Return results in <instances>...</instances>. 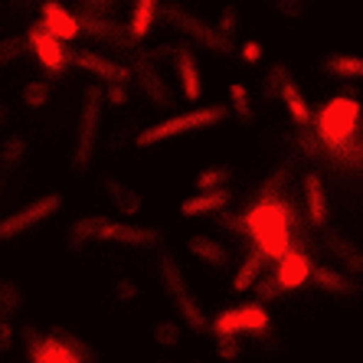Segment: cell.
<instances>
[{
    "label": "cell",
    "mask_w": 363,
    "mask_h": 363,
    "mask_svg": "<svg viewBox=\"0 0 363 363\" xmlns=\"http://www.w3.org/2000/svg\"><path fill=\"white\" fill-rule=\"evenodd\" d=\"M23 354L26 363H95L99 354L89 340L72 334L69 328L40 330L36 321L23 324Z\"/></svg>",
    "instance_id": "cell-1"
},
{
    "label": "cell",
    "mask_w": 363,
    "mask_h": 363,
    "mask_svg": "<svg viewBox=\"0 0 363 363\" xmlns=\"http://www.w3.org/2000/svg\"><path fill=\"white\" fill-rule=\"evenodd\" d=\"M157 281H161L164 295H167V301L174 304V311H177L180 328L194 330V334H206V330H210V318L203 311L200 298H196V291L190 288V281H186V275L174 252H164L161 259H157Z\"/></svg>",
    "instance_id": "cell-2"
},
{
    "label": "cell",
    "mask_w": 363,
    "mask_h": 363,
    "mask_svg": "<svg viewBox=\"0 0 363 363\" xmlns=\"http://www.w3.org/2000/svg\"><path fill=\"white\" fill-rule=\"evenodd\" d=\"M101 89L89 85L82 95V111H79V128H76V144L69 154V167L76 177H85L95 167V154H99V138H101Z\"/></svg>",
    "instance_id": "cell-3"
},
{
    "label": "cell",
    "mask_w": 363,
    "mask_h": 363,
    "mask_svg": "<svg viewBox=\"0 0 363 363\" xmlns=\"http://www.w3.org/2000/svg\"><path fill=\"white\" fill-rule=\"evenodd\" d=\"M229 118L226 105H203V108L194 111H180V115H170V118H161L157 125L144 128L141 135L135 138L138 147H157L164 141H174V138L194 135V131H206V128H216Z\"/></svg>",
    "instance_id": "cell-4"
},
{
    "label": "cell",
    "mask_w": 363,
    "mask_h": 363,
    "mask_svg": "<svg viewBox=\"0 0 363 363\" xmlns=\"http://www.w3.org/2000/svg\"><path fill=\"white\" fill-rule=\"evenodd\" d=\"M291 220H295V213L288 203H262L245 220V229L259 239V252L281 259L288 252V223Z\"/></svg>",
    "instance_id": "cell-5"
},
{
    "label": "cell",
    "mask_w": 363,
    "mask_h": 363,
    "mask_svg": "<svg viewBox=\"0 0 363 363\" xmlns=\"http://www.w3.org/2000/svg\"><path fill=\"white\" fill-rule=\"evenodd\" d=\"M157 10H164L157 17H164L174 30H180L186 40H194L196 46H203V50L213 52V56H233V52H236V46L213 23H206L200 13H194V10H184V7H177V4H167V7H157Z\"/></svg>",
    "instance_id": "cell-6"
},
{
    "label": "cell",
    "mask_w": 363,
    "mask_h": 363,
    "mask_svg": "<svg viewBox=\"0 0 363 363\" xmlns=\"http://www.w3.org/2000/svg\"><path fill=\"white\" fill-rule=\"evenodd\" d=\"M60 210H62V194L36 196L33 203H26L17 213H7V216L0 220V242H13V239L26 236L30 229H40L43 223H50Z\"/></svg>",
    "instance_id": "cell-7"
},
{
    "label": "cell",
    "mask_w": 363,
    "mask_h": 363,
    "mask_svg": "<svg viewBox=\"0 0 363 363\" xmlns=\"http://www.w3.org/2000/svg\"><path fill=\"white\" fill-rule=\"evenodd\" d=\"M213 334L216 337H242V334H265L269 330V314L262 304H242L213 318Z\"/></svg>",
    "instance_id": "cell-8"
},
{
    "label": "cell",
    "mask_w": 363,
    "mask_h": 363,
    "mask_svg": "<svg viewBox=\"0 0 363 363\" xmlns=\"http://www.w3.org/2000/svg\"><path fill=\"white\" fill-rule=\"evenodd\" d=\"M99 242H105V245H128V249H157V245H164V229L108 220L105 226H101V233H99Z\"/></svg>",
    "instance_id": "cell-9"
},
{
    "label": "cell",
    "mask_w": 363,
    "mask_h": 363,
    "mask_svg": "<svg viewBox=\"0 0 363 363\" xmlns=\"http://www.w3.org/2000/svg\"><path fill=\"white\" fill-rule=\"evenodd\" d=\"M321 138L328 144H344L347 138H350V131L357 128V105L354 101H347V99H337V101H330L328 108L321 111Z\"/></svg>",
    "instance_id": "cell-10"
},
{
    "label": "cell",
    "mask_w": 363,
    "mask_h": 363,
    "mask_svg": "<svg viewBox=\"0 0 363 363\" xmlns=\"http://www.w3.org/2000/svg\"><path fill=\"white\" fill-rule=\"evenodd\" d=\"M174 69H177V79H180V95H184L190 105L194 101H200L203 95V72H200V60L194 56V50L186 46V43H180V46H174Z\"/></svg>",
    "instance_id": "cell-11"
},
{
    "label": "cell",
    "mask_w": 363,
    "mask_h": 363,
    "mask_svg": "<svg viewBox=\"0 0 363 363\" xmlns=\"http://www.w3.org/2000/svg\"><path fill=\"white\" fill-rule=\"evenodd\" d=\"M135 79H138V85H141L144 99L151 101L157 111H170V108H174L170 85H167V79L157 72V66H154V62H147V60L138 62V66H135Z\"/></svg>",
    "instance_id": "cell-12"
},
{
    "label": "cell",
    "mask_w": 363,
    "mask_h": 363,
    "mask_svg": "<svg viewBox=\"0 0 363 363\" xmlns=\"http://www.w3.org/2000/svg\"><path fill=\"white\" fill-rule=\"evenodd\" d=\"M99 194L105 196L121 216H138L141 206H144V196L138 194V190H131L125 180H118L115 174H101L99 177Z\"/></svg>",
    "instance_id": "cell-13"
},
{
    "label": "cell",
    "mask_w": 363,
    "mask_h": 363,
    "mask_svg": "<svg viewBox=\"0 0 363 363\" xmlns=\"http://www.w3.org/2000/svg\"><path fill=\"white\" fill-rule=\"evenodd\" d=\"M40 26L56 43H66V40H76L79 36V17L69 13V10L62 7V4H56V0H46V4H43V23Z\"/></svg>",
    "instance_id": "cell-14"
},
{
    "label": "cell",
    "mask_w": 363,
    "mask_h": 363,
    "mask_svg": "<svg viewBox=\"0 0 363 363\" xmlns=\"http://www.w3.org/2000/svg\"><path fill=\"white\" fill-rule=\"evenodd\" d=\"M26 43H30V50L36 52V60L46 66V72H62V69H66V50H62V43L52 40L43 26H30Z\"/></svg>",
    "instance_id": "cell-15"
},
{
    "label": "cell",
    "mask_w": 363,
    "mask_h": 363,
    "mask_svg": "<svg viewBox=\"0 0 363 363\" xmlns=\"http://www.w3.org/2000/svg\"><path fill=\"white\" fill-rule=\"evenodd\" d=\"M186 249H190L194 259H200L206 272H223L229 265V249L220 242V239H213V236L196 233V236L186 239Z\"/></svg>",
    "instance_id": "cell-16"
},
{
    "label": "cell",
    "mask_w": 363,
    "mask_h": 363,
    "mask_svg": "<svg viewBox=\"0 0 363 363\" xmlns=\"http://www.w3.org/2000/svg\"><path fill=\"white\" fill-rule=\"evenodd\" d=\"M79 33H89L101 43H111V46H121L128 50L131 46V36H128V26L118 23V20H105V17H82L79 20Z\"/></svg>",
    "instance_id": "cell-17"
},
{
    "label": "cell",
    "mask_w": 363,
    "mask_h": 363,
    "mask_svg": "<svg viewBox=\"0 0 363 363\" xmlns=\"http://www.w3.org/2000/svg\"><path fill=\"white\" fill-rule=\"evenodd\" d=\"M272 279H275V285H279L281 291H291V288L304 285V281L311 279V262H308V255L285 252L279 259V272H275Z\"/></svg>",
    "instance_id": "cell-18"
},
{
    "label": "cell",
    "mask_w": 363,
    "mask_h": 363,
    "mask_svg": "<svg viewBox=\"0 0 363 363\" xmlns=\"http://www.w3.org/2000/svg\"><path fill=\"white\" fill-rule=\"evenodd\" d=\"M105 223H108V216H101V213H92V216L76 220L66 229V249L76 255V252H82V249H89L92 242H99V233Z\"/></svg>",
    "instance_id": "cell-19"
},
{
    "label": "cell",
    "mask_w": 363,
    "mask_h": 363,
    "mask_svg": "<svg viewBox=\"0 0 363 363\" xmlns=\"http://www.w3.org/2000/svg\"><path fill=\"white\" fill-rule=\"evenodd\" d=\"M304 203H308V220L314 223V226H328V190H324V180L314 174V170H308L304 174Z\"/></svg>",
    "instance_id": "cell-20"
},
{
    "label": "cell",
    "mask_w": 363,
    "mask_h": 363,
    "mask_svg": "<svg viewBox=\"0 0 363 363\" xmlns=\"http://www.w3.org/2000/svg\"><path fill=\"white\" fill-rule=\"evenodd\" d=\"M72 62H76L79 69H85V72H92V76L111 82V85H125V79L131 76L125 66L105 60V56H99V52H76V60H72Z\"/></svg>",
    "instance_id": "cell-21"
},
{
    "label": "cell",
    "mask_w": 363,
    "mask_h": 363,
    "mask_svg": "<svg viewBox=\"0 0 363 363\" xmlns=\"http://www.w3.org/2000/svg\"><path fill=\"white\" fill-rule=\"evenodd\" d=\"M229 200H233V194L226 186L223 190H210V194H194L180 203V216H186V220L190 216H210V213H220L223 206H229Z\"/></svg>",
    "instance_id": "cell-22"
},
{
    "label": "cell",
    "mask_w": 363,
    "mask_h": 363,
    "mask_svg": "<svg viewBox=\"0 0 363 363\" xmlns=\"http://www.w3.org/2000/svg\"><path fill=\"white\" fill-rule=\"evenodd\" d=\"M311 281L321 288V291H328V295H337V298H354L357 295V285L337 269H324V265H318V269H311Z\"/></svg>",
    "instance_id": "cell-23"
},
{
    "label": "cell",
    "mask_w": 363,
    "mask_h": 363,
    "mask_svg": "<svg viewBox=\"0 0 363 363\" xmlns=\"http://www.w3.org/2000/svg\"><path fill=\"white\" fill-rule=\"evenodd\" d=\"M279 99L285 101V108H288V115H291V121H295V125H311V121H314L311 105H308V99L301 95V89H298L295 79H288V82L281 85Z\"/></svg>",
    "instance_id": "cell-24"
},
{
    "label": "cell",
    "mask_w": 363,
    "mask_h": 363,
    "mask_svg": "<svg viewBox=\"0 0 363 363\" xmlns=\"http://www.w3.org/2000/svg\"><path fill=\"white\" fill-rule=\"evenodd\" d=\"M157 7L161 4H154V0H138L135 7H131V20H128V36L131 40H144V36L151 33L154 20H157Z\"/></svg>",
    "instance_id": "cell-25"
},
{
    "label": "cell",
    "mask_w": 363,
    "mask_h": 363,
    "mask_svg": "<svg viewBox=\"0 0 363 363\" xmlns=\"http://www.w3.org/2000/svg\"><path fill=\"white\" fill-rule=\"evenodd\" d=\"M321 69L340 79H360L363 60L360 56H347V52H328V56H321Z\"/></svg>",
    "instance_id": "cell-26"
},
{
    "label": "cell",
    "mask_w": 363,
    "mask_h": 363,
    "mask_svg": "<svg viewBox=\"0 0 363 363\" xmlns=\"http://www.w3.org/2000/svg\"><path fill=\"white\" fill-rule=\"evenodd\" d=\"M236 174L233 164H210L196 174V194H210V190H223L229 184V177Z\"/></svg>",
    "instance_id": "cell-27"
},
{
    "label": "cell",
    "mask_w": 363,
    "mask_h": 363,
    "mask_svg": "<svg viewBox=\"0 0 363 363\" xmlns=\"http://www.w3.org/2000/svg\"><path fill=\"white\" fill-rule=\"evenodd\" d=\"M262 265H265V255L259 252V249L245 255V262L239 265L236 279H233V291H239V295H242L245 288H252L255 281H259V275H262Z\"/></svg>",
    "instance_id": "cell-28"
},
{
    "label": "cell",
    "mask_w": 363,
    "mask_h": 363,
    "mask_svg": "<svg viewBox=\"0 0 363 363\" xmlns=\"http://www.w3.org/2000/svg\"><path fill=\"white\" fill-rule=\"evenodd\" d=\"M23 308V288L13 279H0V318L13 321V314H20Z\"/></svg>",
    "instance_id": "cell-29"
},
{
    "label": "cell",
    "mask_w": 363,
    "mask_h": 363,
    "mask_svg": "<svg viewBox=\"0 0 363 363\" xmlns=\"http://www.w3.org/2000/svg\"><path fill=\"white\" fill-rule=\"evenodd\" d=\"M229 101H233V111H236V121L245 128L255 125V108H252V95L245 85H229Z\"/></svg>",
    "instance_id": "cell-30"
},
{
    "label": "cell",
    "mask_w": 363,
    "mask_h": 363,
    "mask_svg": "<svg viewBox=\"0 0 363 363\" xmlns=\"http://www.w3.org/2000/svg\"><path fill=\"white\" fill-rule=\"evenodd\" d=\"M328 245H330V252L337 255L340 262L344 265H350V269H354V275L357 272H360V252H357V245L354 242H347L344 236H337V233H328Z\"/></svg>",
    "instance_id": "cell-31"
},
{
    "label": "cell",
    "mask_w": 363,
    "mask_h": 363,
    "mask_svg": "<svg viewBox=\"0 0 363 363\" xmlns=\"http://www.w3.org/2000/svg\"><path fill=\"white\" fill-rule=\"evenodd\" d=\"M180 340H184V328L177 321H157L154 324V344L164 347V350H177Z\"/></svg>",
    "instance_id": "cell-32"
},
{
    "label": "cell",
    "mask_w": 363,
    "mask_h": 363,
    "mask_svg": "<svg viewBox=\"0 0 363 363\" xmlns=\"http://www.w3.org/2000/svg\"><path fill=\"white\" fill-rule=\"evenodd\" d=\"M288 79H291V69H288V62H275V66H272V72L262 79V99H265V101L279 99L281 85H285Z\"/></svg>",
    "instance_id": "cell-33"
},
{
    "label": "cell",
    "mask_w": 363,
    "mask_h": 363,
    "mask_svg": "<svg viewBox=\"0 0 363 363\" xmlns=\"http://www.w3.org/2000/svg\"><path fill=\"white\" fill-rule=\"evenodd\" d=\"M216 357L226 363H236L242 357V337H216Z\"/></svg>",
    "instance_id": "cell-34"
},
{
    "label": "cell",
    "mask_w": 363,
    "mask_h": 363,
    "mask_svg": "<svg viewBox=\"0 0 363 363\" xmlns=\"http://www.w3.org/2000/svg\"><path fill=\"white\" fill-rule=\"evenodd\" d=\"M216 30H220L223 36H226L229 43L239 36V10L236 7H223V13H220V23H216Z\"/></svg>",
    "instance_id": "cell-35"
},
{
    "label": "cell",
    "mask_w": 363,
    "mask_h": 363,
    "mask_svg": "<svg viewBox=\"0 0 363 363\" xmlns=\"http://www.w3.org/2000/svg\"><path fill=\"white\" fill-rule=\"evenodd\" d=\"M138 295H141V291H138V285L131 279H115L111 281V298H115L118 304H131Z\"/></svg>",
    "instance_id": "cell-36"
},
{
    "label": "cell",
    "mask_w": 363,
    "mask_h": 363,
    "mask_svg": "<svg viewBox=\"0 0 363 363\" xmlns=\"http://www.w3.org/2000/svg\"><path fill=\"white\" fill-rule=\"evenodd\" d=\"M23 101L30 105V108H40V105H46V101H50V85H46V82H30L23 89Z\"/></svg>",
    "instance_id": "cell-37"
},
{
    "label": "cell",
    "mask_w": 363,
    "mask_h": 363,
    "mask_svg": "<svg viewBox=\"0 0 363 363\" xmlns=\"http://www.w3.org/2000/svg\"><path fill=\"white\" fill-rule=\"evenodd\" d=\"M272 10H279L281 17H291V20H301L308 13V4H295V0H272Z\"/></svg>",
    "instance_id": "cell-38"
},
{
    "label": "cell",
    "mask_w": 363,
    "mask_h": 363,
    "mask_svg": "<svg viewBox=\"0 0 363 363\" xmlns=\"http://www.w3.org/2000/svg\"><path fill=\"white\" fill-rule=\"evenodd\" d=\"M239 56H242L249 66H255V62H262L265 50H262V43H255V40H245L242 46H239Z\"/></svg>",
    "instance_id": "cell-39"
},
{
    "label": "cell",
    "mask_w": 363,
    "mask_h": 363,
    "mask_svg": "<svg viewBox=\"0 0 363 363\" xmlns=\"http://www.w3.org/2000/svg\"><path fill=\"white\" fill-rule=\"evenodd\" d=\"M101 101L111 105V108H118V105L128 101V89L125 85H108V89H101Z\"/></svg>",
    "instance_id": "cell-40"
},
{
    "label": "cell",
    "mask_w": 363,
    "mask_h": 363,
    "mask_svg": "<svg viewBox=\"0 0 363 363\" xmlns=\"http://www.w3.org/2000/svg\"><path fill=\"white\" fill-rule=\"evenodd\" d=\"M79 10H85V17H89V13H92V17H105V13L115 10V4H111V0H85V4H79Z\"/></svg>",
    "instance_id": "cell-41"
},
{
    "label": "cell",
    "mask_w": 363,
    "mask_h": 363,
    "mask_svg": "<svg viewBox=\"0 0 363 363\" xmlns=\"http://www.w3.org/2000/svg\"><path fill=\"white\" fill-rule=\"evenodd\" d=\"M23 52V40H4L0 43V66H7L10 60H17Z\"/></svg>",
    "instance_id": "cell-42"
},
{
    "label": "cell",
    "mask_w": 363,
    "mask_h": 363,
    "mask_svg": "<svg viewBox=\"0 0 363 363\" xmlns=\"http://www.w3.org/2000/svg\"><path fill=\"white\" fill-rule=\"evenodd\" d=\"M26 157V141L23 138H10L4 147V161H23Z\"/></svg>",
    "instance_id": "cell-43"
},
{
    "label": "cell",
    "mask_w": 363,
    "mask_h": 363,
    "mask_svg": "<svg viewBox=\"0 0 363 363\" xmlns=\"http://www.w3.org/2000/svg\"><path fill=\"white\" fill-rule=\"evenodd\" d=\"M10 347H13V324L7 318H0V354H7Z\"/></svg>",
    "instance_id": "cell-44"
},
{
    "label": "cell",
    "mask_w": 363,
    "mask_h": 363,
    "mask_svg": "<svg viewBox=\"0 0 363 363\" xmlns=\"http://www.w3.org/2000/svg\"><path fill=\"white\" fill-rule=\"evenodd\" d=\"M275 295H281V288L275 285V279H265L262 285H259V301H269V298H275Z\"/></svg>",
    "instance_id": "cell-45"
},
{
    "label": "cell",
    "mask_w": 363,
    "mask_h": 363,
    "mask_svg": "<svg viewBox=\"0 0 363 363\" xmlns=\"http://www.w3.org/2000/svg\"><path fill=\"white\" fill-rule=\"evenodd\" d=\"M0 121H7V108L4 105H0Z\"/></svg>",
    "instance_id": "cell-46"
}]
</instances>
